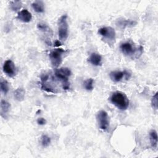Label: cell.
I'll list each match as a JSON object with an SVG mask.
<instances>
[{
  "mask_svg": "<svg viewBox=\"0 0 158 158\" xmlns=\"http://www.w3.org/2000/svg\"><path fill=\"white\" fill-rule=\"evenodd\" d=\"M110 101L115 107L122 110H126L129 106L128 98L124 93L121 91L114 92L110 98Z\"/></svg>",
  "mask_w": 158,
  "mask_h": 158,
  "instance_id": "1",
  "label": "cell"
},
{
  "mask_svg": "<svg viewBox=\"0 0 158 158\" xmlns=\"http://www.w3.org/2000/svg\"><path fill=\"white\" fill-rule=\"evenodd\" d=\"M72 72L69 68L62 67L55 70L54 76L62 84V89L68 90L70 88V83L69 78L71 75Z\"/></svg>",
  "mask_w": 158,
  "mask_h": 158,
  "instance_id": "2",
  "label": "cell"
},
{
  "mask_svg": "<svg viewBox=\"0 0 158 158\" xmlns=\"http://www.w3.org/2000/svg\"><path fill=\"white\" fill-rule=\"evenodd\" d=\"M120 48L122 52L126 56H133L138 58L141 55L143 51V48L140 46L139 48H135L130 41H126L121 44Z\"/></svg>",
  "mask_w": 158,
  "mask_h": 158,
  "instance_id": "3",
  "label": "cell"
},
{
  "mask_svg": "<svg viewBox=\"0 0 158 158\" xmlns=\"http://www.w3.org/2000/svg\"><path fill=\"white\" fill-rule=\"evenodd\" d=\"M69 26L67 23V15H62L58 20V35L60 40H65L68 37Z\"/></svg>",
  "mask_w": 158,
  "mask_h": 158,
  "instance_id": "4",
  "label": "cell"
},
{
  "mask_svg": "<svg viewBox=\"0 0 158 158\" xmlns=\"http://www.w3.org/2000/svg\"><path fill=\"white\" fill-rule=\"evenodd\" d=\"M96 118L99 128L103 131L107 130L109 126V120L107 113L105 110H101L98 112Z\"/></svg>",
  "mask_w": 158,
  "mask_h": 158,
  "instance_id": "5",
  "label": "cell"
},
{
  "mask_svg": "<svg viewBox=\"0 0 158 158\" xmlns=\"http://www.w3.org/2000/svg\"><path fill=\"white\" fill-rule=\"evenodd\" d=\"M65 52V51L61 48H57L52 51L49 53V59L52 65L57 67L62 62V54Z\"/></svg>",
  "mask_w": 158,
  "mask_h": 158,
  "instance_id": "6",
  "label": "cell"
},
{
  "mask_svg": "<svg viewBox=\"0 0 158 158\" xmlns=\"http://www.w3.org/2000/svg\"><path fill=\"white\" fill-rule=\"evenodd\" d=\"M98 33L109 42L115 40V31L110 27H104L98 30Z\"/></svg>",
  "mask_w": 158,
  "mask_h": 158,
  "instance_id": "7",
  "label": "cell"
},
{
  "mask_svg": "<svg viewBox=\"0 0 158 158\" xmlns=\"http://www.w3.org/2000/svg\"><path fill=\"white\" fill-rule=\"evenodd\" d=\"M110 79L114 82H118L122 80L123 78H125L127 80L130 77V73L127 71H112L109 74Z\"/></svg>",
  "mask_w": 158,
  "mask_h": 158,
  "instance_id": "8",
  "label": "cell"
},
{
  "mask_svg": "<svg viewBox=\"0 0 158 158\" xmlns=\"http://www.w3.org/2000/svg\"><path fill=\"white\" fill-rule=\"evenodd\" d=\"M3 71L9 77H14L15 75V67L14 62L9 59L4 62L3 65Z\"/></svg>",
  "mask_w": 158,
  "mask_h": 158,
  "instance_id": "9",
  "label": "cell"
},
{
  "mask_svg": "<svg viewBox=\"0 0 158 158\" xmlns=\"http://www.w3.org/2000/svg\"><path fill=\"white\" fill-rule=\"evenodd\" d=\"M136 24V22L131 20L125 19H119L116 22V25L121 29H124L127 27H134Z\"/></svg>",
  "mask_w": 158,
  "mask_h": 158,
  "instance_id": "10",
  "label": "cell"
},
{
  "mask_svg": "<svg viewBox=\"0 0 158 158\" xmlns=\"http://www.w3.org/2000/svg\"><path fill=\"white\" fill-rule=\"evenodd\" d=\"M16 18L24 23H28L31 21L32 15L27 9H23L19 12Z\"/></svg>",
  "mask_w": 158,
  "mask_h": 158,
  "instance_id": "11",
  "label": "cell"
},
{
  "mask_svg": "<svg viewBox=\"0 0 158 158\" xmlns=\"http://www.w3.org/2000/svg\"><path fill=\"white\" fill-rule=\"evenodd\" d=\"M88 62L94 66H99L102 64V57L98 53L93 52L88 58Z\"/></svg>",
  "mask_w": 158,
  "mask_h": 158,
  "instance_id": "12",
  "label": "cell"
},
{
  "mask_svg": "<svg viewBox=\"0 0 158 158\" xmlns=\"http://www.w3.org/2000/svg\"><path fill=\"white\" fill-rule=\"evenodd\" d=\"M149 139L151 147L154 149L156 148L157 146V134L155 130H152L149 132Z\"/></svg>",
  "mask_w": 158,
  "mask_h": 158,
  "instance_id": "13",
  "label": "cell"
},
{
  "mask_svg": "<svg viewBox=\"0 0 158 158\" xmlns=\"http://www.w3.org/2000/svg\"><path fill=\"white\" fill-rule=\"evenodd\" d=\"M33 9L38 13H42L44 11V5L41 1H36L31 4Z\"/></svg>",
  "mask_w": 158,
  "mask_h": 158,
  "instance_id": "14",
  "label": "cell"
},
{
  "mask_svg": "<svg viewBox=\"0 0 158 158\" xmlns=\"http://www.w3.org/2000/svg\"><path fill=\"white\" fill-rule=\"evenodd\" d=\"M25 91L22 88H17L14 92V98L18 101H22L24 99Z\"/></svg>",
  "mask_w": 158,
  "mask_h": 158,
  "instance_id": "15",
  "label": "cell"
},
{
  "mask_svg": "<svg viewBox=\"0 0 158 158\" xmlns=\"http://www.w3.org/2000/svg\"><path fill=\"white\" fill-rule=\"evenodd\" d=\"M10 104L5 100H1V115L5 117V115L7 114L10 109Z\"/></svg>",
  "mask_w": 158,
  "mask_h": 158,
  "instance_id": "16",
  "label": "cell"
},
{
  "mask_svg": "<svg viewBox=\"0 0 158 158\" xmlns=\"http://www.w3.org/2000/svg\"><path fill=\"white\" fill-rule=\"evenodd\" d=\"M93 83H94V80L92 78H88L86 80H85L84 82V87L85 89L88 91H92L94 88Z\"/></svg>",
  "mask_w": 158,
  "mask_h": 158,
  "instance_id": "17",
  "label": "cell"
},
{
  "mask_svg": "<svg viewBox=\"0 0 158 158\" xmlns=\"http://www.w3.org/2000/svg\"><path fill=\"white\" fill-rule=\"evenodd\" d=\"M22 7V2L20 1H14L10 2V8L14 10L17 11L19 10Z\"/></svg>",
  "mask_w": 158,
  "mask_h": 158,
  "instance_id": "18",
  "label": "cell"
},
{
  "mask_svg": "<svg viewBox=\"0 0 158 158\" xmlns=\"http://www.w3.org/2000/svg\"><path fill=\"white\" fill-rule=\"evenodd\" d=\"M0 86H1V89L2 92L6 94L7 92L9 91V83L6 80H1V83H0Z\"/></svg>",
  "mask_w": 158,
  "mask_h": 158,
  "instance_id": "19",
  "label": "cell"
},
{
  "mask_svg": "<svg viewBox=\"0 0 158 158\" xmlns=\"http://www.w3.org/2000/svg\"><path fill=\"white\" fill-rule=\"evenodd\" d=\"M41 144L44 147H46L49 146L51 143V138L46 135H43L41 136Z\"/></svg>",
  "mask_w": 158,
  "mask_h": 158,
  "instance_id": "20",
  "label": "cell"
},
{
  "mask_svg": "<svg viewBox=\"0 0 158 158\" xmlns=\"http://www.w3.org/2000/svg\"><path fill=\"white\" fill-rule=\"evenodd\" d=\"M37 28L42 31H44V32H50L51 30L49 28V27L45 23H38V25H37Z\"/></svg>",
  "mask_w": 158,
  "mask_h": 158,
  "instance_id": "21",
  "label": "cell"
},
{
  "mask_svg": "<svg viewBox=\"0 0 158 158\" xmlns=\"http://www.w3.org/2000/svg\"><path fill=\"white\" fill-rule=\"evenodd\" d=\"M158 93L157 92H156L154 95L152 96V100H151V104H152V107L155 109H157V106H158Z\"/></svg>",
  "mask_w": 158,
  "mask_h": 158,
  "instance_id": "22",
  "label": "cell"
},
{
  "mask_svg": "<svg viewBox=\"0 0 158 158\" xmlns=\"http://www.w3.org/2000/svg\"><path fill=\"white\" fill-rule=\"evenodd\" d=\"M37 123H38V124L40 125H43L46 124V120L44 118L40 117V118H38V120H37Z\"/></svg>",
  "mask_w": 158,
  "mask_h": 158,
  "instance_id": "23",
  "label": "cell"
},
{
  "mask_svg": "<svg viewBox=\"0 0 158 158\" xmlns=\"http://www.w3.org/2000/svg\"><path fill=\"white\" fill-rule=\"evenodd\" d=\"M54 44H55V46H56L59 47V46H60V43L59 42V41H56V42H55Z\"/></svg>",
  "mask_w": 158,
  "mask_h": 158,
  "instance_id": "24",
  "label": "cell"
}]
</instances>
